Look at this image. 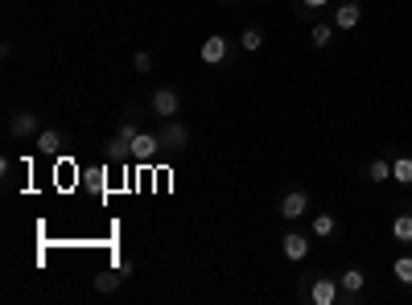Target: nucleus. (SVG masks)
I'll return each mask as SVG.
<instances>
[{"label": "nucleus", "mask_w": 412, "mask_h": 305, "mask_svg": "<svg viewBox=\"0 0 412 305\" xmlns=\"http://www.w3.org/2000/svg\"><path fill=\"white\" fill-rule=\"evenodd\" d=\"M305 8H326V0H301Z\"/></svg>", "instance_id": "412c9836"}, {"label": "nucleus", "mask_w": 412, "mask_h": 305, "mask_svg": "<svg viewBox=\"0 0 412 305\" xmlns=\"http://www.w3.org/2000/svg\"><path fill=\"white\" fill-rule=\"evenodd\" d=\"M392 182H400V186H409V182H412V157L392 161Z\"/></svg>", "instance_id": "4468645a"}, {"label": "nucleus", "mask_w": 412, "mask_h": 305, "mask_svg": "<svg viewBox=\"0 0 412 305\" xmlns=\"http://www.w3.org/2000/svg\"><path fill=\"white\" fill-rule=\"evenodd\" d=\"M367 178H371V182H388V178H392V165H388V161H371Z\"/></svg>", "instance_id": "f3484780"}, {"label": "nucleus", "mask_w": 412, "mask_h": 305, "mask_svg": "<svg viewBox=\"0 0 412 305\" xmlns=\"http://www.w3.org/2000/svg\"><path fill=\"white\" fill-rule=\"evenodd\" d=\"M198 54H202V62H206V66H219V62L227 58V41H223V33H215V37H206Z\"/></svg>", "instance_id": "39448f33"}, {"label": "nucleus", "mask_w": 412, "mask_h": 305, "mask_svg": "<svg viewBox=\"0 0 412 305\" xmlns=\"http://www.w3.org/2000/svg\"><path fill=\"white\" fill-rule=\"evenodd\" d=\"M392 273H396L400 285H412V256H400V260L392 264Z\"/></svg>", "instance_id": "dca6fc26"}, {"label": "nucleus", "mask_w": 412, "mask_h": 305, "mask_svg": "<svg viewBox=\"0 0 412 305\" xmlns=\"http://www.w3.org/2000/svg\"><path fill=\"white\" fill-rule=\"evenodd\" d=\"M124 281H128V273H124V269H103V273H95V277H91V285H95L99 293H116Z\"/></svg>", "instance_id": "20e7f679"}, {"label": "nucleus", "mask_w": 412, "mask_h": 305, "mask_svg": "<svg viewBox=\"0 0 412 305\" xmlns=\"http://www.w3.org/2000/svg\"><path fill=\"white\" fill-rule=\"evenodd\" d=\"M305 207H310V198H305L301 190H289V194L281 198V215H285V219H301Z\"/></svg>", "instance_id": "6e6552de"}, {"label": "nucleus", "mask_w": 412, "mask_h": 305, "mask_svg": "<svg viewBox=\"0 0 412 305\" xmlns=\"http://www.w3.org/2000/svg\"><path fill=\"white\" fill-rule=\"evenodd\" d=\"M37 149H41L45 157H54V153L62 149V132H58V128H45V132L37 136Z\"/></svg>", "instance_id": "f8f14e48"}, {"label": "nucleus", "mask_w": 412, "mask_h": 305, "mask_svg": "<svg viewBox=\"0 0 412 305\" xmlns=\"http://www.w3.org/2000/svg\"><path fill=\"white\" fill-rule=\"evenodd\" d=\"M359 17H363V12H359V4H343V8L334 12V25H338V29H355V25H359Z\"/></svg>", "instance_id": "9b49d317"}, {"label": "nucleus", "mask_w": 412, "mask_h": 305, "mask_svg": "<svg viewBox=\"0 0 412 305\" xmlns=\"http://www.w3.org/2000/svg\"><path fill=\"white\" fill-rule=\"evenodd\" d=\"M157 153H161V136H153V132H136V140H132V157L136 161H157Z\"/></svg>", "instance_id": "f03ea898"}, {"label": "nucleus", "mask_w": 412, "mask_h": 305, "mask_svg": "<svg viewBox=\"0 0 412 305\" xmlns=\"http://www.w3.org/2000/svg\"><path fill=\"white\" fill-rule=\"evenodd\" d=\"M29 132H37V116H33V112H17V116L8 120V136L21 140V136H29Z\"/></svg>", "instance_id": "0eeeda50"}, {"label": "nucleus", "mask_w": 412, "mask_h": 305, "mask_svg": "<svg viewBox=\"0 0 412 305\" xmlns=\"http://www.w3.org/2000/svg\"><path fill=\"white\" fill-rule=\"evenodd\" d=\"M149 107H153L161 120H173V116L182 112V95H177L173 87H157V91L149 95Z\"/></svg>", "instance_id": "f257e3e1"}, {"label": "nucleus", "mask_w": 412, "mask_h": 305, "mask_svg": "<svg viewBox=\"0 0 412 305\" xmlns=\"http://www.w3.org/2000/svg\"><path fill=\"white\" fill-rule=\"evenodd\" d=\"M260 45H264V33H260V29H243V50H252V54H256Z\"/></svg>", "instance_id": "a211bd4d"}, {"label": "nucleus", "mask_w": 412, "mask_h": 305, "mask_svg": "<svg viewBox=\"0 0 412 305\" xmlns=\"http://www.w3.org/2000/svg\"><path fill=\"white\" fill-rule=\"evenodd\" d=\"M132 66H136L140 74H149V70H153V58H149V54H136V58H132Z\"/></svg>", "instance_id": "aec40b11"}, {"label": "nucleus", "mask_w": 412, "mask_h": 305, "mask_svg": "<svg viewBox=\"0 0 412 305\" xmlns=\"http://www.w3.org/2000/svg\"><path fill=\"white\" fill-rule=\"evenodd\" d=\"M363 281H367V277H363L359 269H347V273H343V281H338V289H343V297H355V293L363 289Z\"/></svg>", "instance_id": "9d476101"}, {"label": "nucleus", "mask_w": 412, "mask_h": 305, "mask_svg": "<svg viewBox=\"0 0 412 305\" xmlns=\"http://www.w3.org/2000/svg\"><path fill=\"white\" fill-rule=\"evenodd\" d=\"M186 140H190V128H186V124H169V128L161 132V149H169V153H182Z\"/></svg>", "instance_id": "423d86ee"}, {"label": "nucleus", "mask_w": 412, "mask_h": 305, "mask_svg": "<svg viewBox=\"0 0 412 305\" xmlns=\"http://www.w3.org/2000/svg\"><path fill=\"white\" fill-rule=\"evenodd\" d=\"M330 33H334V29L322 21V25H314V33H310V37H314V45H330Z\"/></svg>", "instance_id": "6ab92c4d"}, {"label": "nucleus", "mask_w": 412, "mask_h": 305, "mask_svg": "<svg viewBox=\"0 0 412 305\" xmlns=\"http://www.w3.org/2000/svg\"><path fill=\"white\" fill-rule=\"evenodd\" d=\"M338 297H343V289H338L330 277H318V281L310 285V302L314 305H334Z\"/></svg>", "instance_id": "7ed1b4c3"}, {"label": "nucleus", "mask_w": 412, "mask_h": 305, "mask_svg": "<svg viewBox=\"0 0 412 305\" xmlns=\"http://www.w3.org/2000/svg\"><path fill=\"white\" fill-rule=\"evenodd\" d=\"M334 231H338V223H334V215H330V211L314 215V235H318V240H326V235H334Z\"/></svg>", "instance_id": "ddd939ff"}, {"label": "nucleus", "mask_w": 412, "mask_h": 305, "mask_svg": "<svg viewBox=\"0 0 412 305\" xmlns=\"http://www.w3.org/2000/svg\"><path fill=\"white\" fill-rule=\"evenodd\" d=\"M281 248H285L289 260H305V256H310V240H305V235H285Z\"/></svg>", "instance_id": "1a4fd4ad"}, {"label": "nucleus", "mask_w": 412, "mask_h": 305, "mask_svg": "<svg viewBox=\"0 0 412 305\" xmlns=\"http://www.w3.org/2000/svg\"><path fill=\"white\" fill-rule=\"evenodd\" d=\"M392 235H396L400 244H412V215H400V219L392 223Z\"/></svg>", "instance_id": "2eb2a0df"}]
</instances>
